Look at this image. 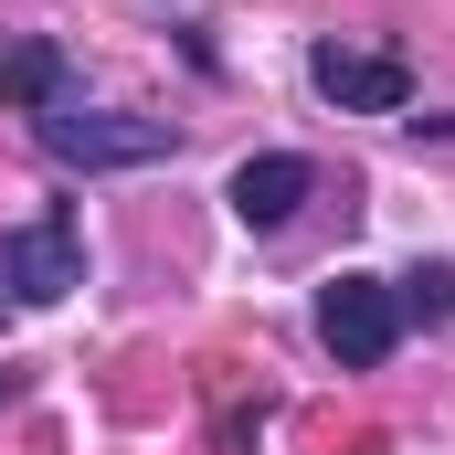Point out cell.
I'll return each mask as SVG.
<instances>
[{
    "instance_id": "obj_1",
    "label": "cell",
    "mask_w": 455,
    "mask_h": 455,
    "mask_svg": "<svg viewBox=\"0 0 455 455\" xmlns=\"http://www.w3.org/2000/svg\"><path fill=\"white\" fill-rule=\"evenodd\" d=\"M32 138L64 159V170H148V159H180V127L170 116H138V107H85L75 85L32 116Z\"/></svg>"
},
{
    "instance_id": "obj_2",
    "label": "cell",
    "mask_w": 455,
    "mask_h": 455,
    "mask_svg": "<svg viewBox=\"0 0 455 455\" xmlns=\"http://www.w3.org/2000/svg\"><path fill=\"white\" fill-rule=\"evenodd\" d=\"M318 339H329V360H339V371H381V360H392V339H403V297H392V275L339 265V275L318 286Z\"/></svg>"
},
{
    "instance_id": "obj_3",
    "label": "cell",
    "mask_w": 455,
    "mask_h": 455,
    "mask_svg": "<svg viewBox=\"0 0 455 455\" xmlns=\"http://www.w3.org/2000/svg\"><path fill=\"white\" fill-rule=\"evenodd\" d=\"M307 85L329 96L339 116H403L413 107V64L403 53H371V43H307Z\"/></svg>"
},
{
    "instance_id": "obj_4",
    "label": "cell",
    "mask_w": 455,
    "mask_h": 455,
    "mask_svg": "<svg viewBox=\"0 0 455 455\" xmlns=\"http://www.w3.org/2000/svg\"><path fill=\"white\" fill-rule=\"evenodd\" d=\"M0 286H11L21 307H53V297H75V286H85V243H75V212H43V223L0 233Z\"/></svg>"
},
{
    "instance_id": "obj_5",
    "label": "cell",
    "mask_w": 455,
    "mask_h": 455,
    "mask_svg": "<svg viewBox=\"0 0 455 455\" xmlns=\"http://www.w3.org/2000/svg\"><path fill=\"white\" fill-rule=\"evenodd\" d=\"M307 191H318V170H307L297 148H265V159L233 170V223H243V233H275V223H297Z\"/></svg>"
},
{
    "instance_id": "obj_6",
    "label": "cell",
    "mask_w": 455,
    "mask_h": 455,
    "mask_svg": "<svg viewBox=\"0 0 455 455\" xmlns=\"http://www.w3.org/2000/svg\"><path fill=\"white\" fill-rule=\"evenodd\" d=\"M53 96H64V53H53L43 32H0V107L43 116Z\"/></svg>"
},
{
    "instance_id": "obj_7",
    "label": "cell",
    "mask_w": 455,
    "mask_h": 455,
    "mask_svg": "<svg viewBox=\"0 0 455 455\" xmlns=\"http://www.w3.org/2000/svg\"><path fill=\"white\" fill-rule=\"evenodd\" d=\"M392 297H403V329H413V318H424V329H445V318H455V265H413Z\"/></svg>"
},
{
    "instance_id": "obj_8",
    "label": "cell",
    "mask_w": 455,
    "mask_h": 455,
    "mask_svg": "<svg viewBox=\"0 0 455 455\" xmlns=\"http://www.w3.org/2000/svg\"><path fill=\"white\" fill-rule=\"evenodd\" d=\"M0 403H11V371H0Z\"/></svg>"
}]
</instances>
